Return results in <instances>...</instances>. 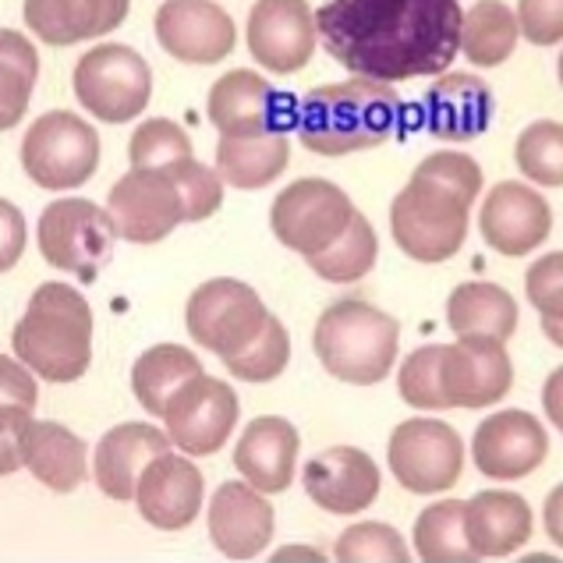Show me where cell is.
I'll return each instance as SVG.
<instances>
[{"instance_id":"1","label":"cell","mask_w":563,"mask_h":563,"mask_svg":"<svg viewBox=\"0 0 563 563\" xmlns=\"http://www.w3.org/2000/svg\"><path fill=\"white\" fill-rule=\"evenodd\" d=\"M461 0H327L316 32L341 68L394 86L446 75L461 54Z\"/></svg>"},{"instance_id":"2","label":"cell","mask_w":563,"mask_h":563,"mask_svg":"<svg viewBox=\"0 0 563 563\" xmlns=\"http://www.w3.org/2000/svg\"><path fill=\"white\" fill-rule=\"evenodd\" d=\"M405 103L394 86L376 78H347L301 96L298 103V139L309 153L347 156L376 150L400 132Z\"/></svg>"},{"instance_id":"3","label":"cell","mask_w":563,"mask_h":563,"mask_svg":"<svg viewBox=\"0 0 563 563\" xmlns=\"http://www.w3.org/2000/svg\"><path fill=\"white\" fill-rule=\"evenodd\" d=\"M19 362L46 383H75L92 362V309L71 284L46 280L11 333Z\"/></svg>"},{"instance_id":"4","label":"cell","mask_w":563,"mask_h":563,"mask_svg":"<svg viewBox=\"0 0 563 563\" xmlns=\"http://www.w3.org/2000/svg\"><path fill=\"white\" fill-rule=\"evenodd\" d=\"M312 347L333 379L351 386H376L390 376L397 362L400 327L376 305L344 298L319 316Z\"/></svg>"},{"instance_id":"5","label":"cell","mask_w":563,"mask_h":563,"mask_svg":"<svg viewBox=\"0 0 563 563\" xmlns=\"http://www.w3.org/2000/svg\"><path fill=\"white\" fill-rule=\"evenodd\" d=\"M468 209L472 202H464L457 191L426 174H411L390 206V234L408 260L446 263L468 238Z\"/></svg>"},{"instance_id":"6","label":"cell","mask_w":563,"mask_h":563,"mask_svg":"<svg viewBox=\"0 0 563 563\" xmlns=\"http://www.w3.org/2000/svg\"><path fill=\"white\" fill-rule=\"evenodd\" d=\"M71 86L96 121L124 124L153 100V71L146 57L124 43H100L78 57Z\"/></svg>"},{"instance_id":"7","label":"cell","mask_w":563,"mask_h":563,"mask_svg":"<svg viewBox=\"0 0 563 563\" xmlns=\"http://www.w3.org/2000/svg\"><path fill=\"white\" fill-rule=\"evenodd\" d=\"M22 167L46 191L82 188L100 167V135L71 110H51L29 124L22 139Z\"/></svg>"},{"instance_id":"8","label":"cell","mask_w":563,"mask_h":563,"mask_svg":"<svg viewBox=\"0 0 563 563\" xmlns=\"http://www.w3.org/2000/svg\"><path fill=\"white\" fill-rule=\"evenodd\" d=\"M40 252L54 269L92 284L114 252V223L107 209L89 199H54L40 217Z\"/></svg>"},{"instance_id":"9","label":"cell","mask_w":563,"mask_h":563,"mask_svg":"<svg viewBox=\"0 0 563 563\" xmlns=\"http://www.w3.org/2000/svg\"><path fill=\"white\" fill-rule=\"evenodd\" d=\"M355 213L358 209L341 185H333L327 178H301L291 181L273 199L269 228L284 249L309 260V255L327 252L347 231Z\"/></svg>"},{"instance_id":"10","label":"cell","mask_w":563,"mask_h":563,"mask_svg":"<svg viewBox=\"0 0 563 563\" xmlns=\"http://www.w3.org/2000/svg\"><path fill=\"white\" fill-rule=\"evenodd\" d=\"M266 319L269 309L263 305V298L245 280L234 277L206 280L202 287L191 291L185 309V327L191 333V341L213 351L220 362L245 351L263 333Z\"/></svg>"},{"instance_id":"11","label":"cell","mask_w":563,"mask_h":563,"mask_svg":"<svg viewBox=\"0 0 563 563\" xmlns=\"http://www.w3.org/2000/svg\"><path fill=\"white\" fill-rule=\"evenodd\" d=\"M394 478L408 493L432 496L457 486L464 472V443L454 426L440 418H408L390 432L386 446Z\"/></svg>"},{"instance_id":"12","label":"cell","mask_w":563,"mask_h":563,"mask_svg":"<svg viewBox=\"0 0 563 563\" xmlns=\"http://www.w3.org/2000/svg\"><path fill=\"white\" fill-rule=\"evenodd\" d=\"M209 124L220 139L238 135H287L298 121V103L273 89L260 71L238 68L220 75L206 100Z\"/></svg>"},{"instance_id":"13","label":"cell","mask_w":563,"mask_h":563,"mask_svg":"<svg viewBox=\"0 0 563 563\" xmlns=\"http://www.w3.org/2000/svg\"><path fill=\"white\" fill-rule=\"evenodd\" d=\"M238 418H241V405L234 386L206 373L188 379L170 397V405L164 411L167 440L191 457L220 454L223 443L231 440Z\"/></svg>"},{"instance_id":"14","label":"cell","mask_w":563,"mask_h":563,"mask_svg":"<svg viewBox=\"0 0 563 563\" xmlns=\"http://www.w3.org/2000/svg\"><path fill=\"white\" fill-rule=\"evenodd\" d=\"M107 217L114 234L132 245H156L185 223V199L178 181L164 170H128L107 196Z\"/></svg>"},{"instance_id":"15","label":"cell","mask_w":563,"mask_h":563,"mask_svg":"<svg viewBox=\"0 0 563 563\" xmlns=\"http://www.w3.org/2000/svg\"><path fill=\"white\" fill-rule=\"evenodd\" d=\"M514 386V365L507 344L486 336H457V344H443L440 390L446 408H489L500 405Z\"/></svg>"},{"instance_id":"16","label":"cell","mask_w":563,"mask_h":563,"mask_svg":"<svg viewBox=\"0 0 563 563\" xmlns=\"http://www.w3.org/2000/svg\"><path fill=\"white\" fill-rule=\"evenodd\" d=\"M249 51L273 75H295L312 60L319 32L309 0H255L249 11Z\"/></svg>"},{"instance_id":"17","label":"cell","mask_w":563,"mask_h":563,"mask_svg":"<svg viewBox=\"0 0 563 563\" xmlns=\"http://www.w3.org/2000/svg\"><path fill=\"white\" fill-rule=\"evenodd\" d=\"M156 40L181 64H220L234 54L238 25L217 0H164L156 11Z\"/></svg>"},{"instance_id":"18","label":"cell","mask_w":563,"mask_h":563,"mask_svg":"<svg viewBox=\"0 0 563 563\" xmlns=\"http://www.w3.org/2000/svg\"><path fill=\"white\" fill-rule=\"evenodd\" d=\"M545 454H550L545 426L532 411L521 408L489 415L472 437L475 468L493 482H518L532 475Z\"/></svg>"},{"instance_id":"19","label":"cell","mask_w":563,"mask_h":563,"mask_svg":"<svg viewBox=\"0 0 563 563\" xmlns=\"http://www.w3.org/2000/svg\"><path fill=\"white\" fill-rule=\"evenodd\" d=\"M478 231L493 252L518 260V255H532L553 234V209L536 188L500 181L482 199Z\"/></svg>"},{"instance_id":"20","label":"cell","mask_w":563,"mask_h":563,"mask_svg":"<svg viewBox=\"0 0 563 563\" xmlns=\"http://www.w3.org/2000/svg\"><path fill=\"white\" fill-rule=\"evenodd\" d=\"M206 482L202 472L181 454H159L139 475L135 504L139 514L159 532H181L202 514Z\"/></svg>"},{"instance_id":"21","label":"cell","mask_w":563,"mask_h":563,"mask_svg":"<svg viewBox=\"0 0 563 563\" xmlns=\"http://www.w3.org/2000/svg\"><path fill=\"white\" fill-rule=\"evenodd\" d=\"M309 500L327 514H362L379 496V468L358 446H330L301 472Z\"/></svg>"},{"instance_id":"22","label":"cell","mask_w":563,"mask_h":563,"mask_svg":"<svg viewBox=\"0 0 563 563\" xmlns=\"http://www.w3.org/2000/svg\"><path fill=\"white\" fill-rule=\"evenodd\" d=\"M273 514L266 493L252 489L249 482H223L209 500V539L231 560H255L273 539Z\"/></svg>"},{"instance_id":"23","label":"cell","mask_w":563,"mask_h":563,"mask_svg":"<svg viewBox=\"0 0 563 563\" xmlns=\"http://www.w3.org/2000/svg\"><path fill=\"white\" fill-rule=\"evenodd\" d=\"M298 429L280 415H260L245 426L234 446V468L252 489L284 493L298 468Z\"/></svg>"},{"instance_id":"24","label":"cell","mask_w":563,"mask_h":563,"mask_svg":"<svg viewBox=\"0 0 563 563\" xmlns=\"http://www.w3.org/2000/svg\"><path fill=\"white\" fill-rule=\"evenodd\" d=\"M426 128L443 142H472L493 124V92L478 75L450 71L440 75L422 96Z\"/></svg>"},{"instance_id":"25","label":"cell","mask_w":563,"mask_h":563,"mask_svg":"<svg viewBox=\"0 0 563 563\" xmlns=\"http://www.w3.org/2000/svg\"><path fill=\"white\" fill-rule=\"evenodd\" d=\"M532 507L510 489H482L464 504V536L478 560H504L532 539Z\"/></svg>"},{"instance_id":"26","label":"cell","mask_w":563,"mask_h":563,"mask_svg":"<svg viewBox=\"0 0 563 563\" xmlns=\"http://www.w3.org/2000/svg\"><path fill=\"white\" fill-rule=\"evenodd\" d=\"M167 450H170L167 432H159L156 426H146V422L114 426L96 443V457H92L96 486L118 504L135 500L142 468H146L150 461H156L159 454H167Z\"/></svg>"},{"instance_id":"27","label":"cell","mask_w":563,"mask_h":563,"mask_svg":"<svg viewBox=\"0 0 563 563\" xmlns=\"http://www.w3.org/2000/svg\"><path fill=\"white\" fill-rule=\"evenodd\" d=\"M132 0H25V25L46 46H75L121 29Z\"/></svg>"},{"instance_id":"28","label":"cell","mask_w":563,"mask_h":563,"mask_svg":"<svg viewBox=\"0 0 563 563\" xmlns=\"http://www.w3.org/2000/svg\"><path fill=\"white\" fill-rule=\"evenodd\" d=\"M86 443L71 429L32 418L22 437V464L54 493H75L86 482Z\"/></svg>"},{"instance_id":"29","label":"cell","mask_w":563,"mask_h":563,"mask_svg":"<svg viewBox=\"0 0 563 563\" xmlns=\"http://www.w3.org/2000/svg\"><path fill=\"white\" fill-rule=\"evenodd\" d=\"M446 323L457 336H486V341L507 344L518 330V301L500 284L468 280L450 291Z\"/></svg>"},{"instance_id":"30","label":"cell","mask_w":563,"mask_h":563,"mask_svg":"<svg viewBox=\"0 0 563 563\" xmlns=\"http://www.w3.org/2000/svg\"><path fill=\"white\" fill-rule=\"evenodd\" d=\"M291 164V142L287 135H238L220 139L217 146V174L223 185L255 191L280 178Z\"/></svg>"},{"instance_id":"31","label":"cell","mask_w":563,"mask_h":563,"mask_svg":"<svg viewBox=\"0 0 563 563\" xmlns=\"http://www.w3.org/2000/svg\"><path fill=\"white\" fill-rule=\"evenodd\" d=\"M199 373L202 362L196 358V351H188L181 344H156L139 355L132 368V390L139 397V405L153 418H164L170 397Z\"/></svg>"},{"instance_id":"32","label":"cell","mask_w":563,"mask_h":563,"mask_svg":"<svg viewBox=\"0 0 563 563\" xmlns=\"http://www.w3.org/2000/svg\"><path fill=\"white\" fill-rule=\"evenodd\" d=\"M521 40L518 14L504 0H478L461 19V54L478 68L504 64Z\"/></svg>"},{"instance_id":"33","label":"cell","mask_w":563,"mask_h":563,"mask_svg":"<svg viewBox=\"0 0 563 563\" xmlns=\"http://www.w3.org/2000/svg\"><path fill=\"white\" fill-rule=\"evenodd\" d=\"M40 78V54L22 32L0 29V132L14 128L29 110Z\"/></svg>"},{"instance_id":"34","label":"cell","mask_w":563,"mask_h":563,"mask_svg":"<svg viewBox=\"0 0 563 563\" xmlns=\"http://www.w3.org/2000/svg\"><path fill=\"white\" fill-rule=\"evenodd\" d=\"M415 553L426 563H475L468 536H464V504L440 500L426 507L415 521Z\"/></svg>"},{"instance_id":"35","label":"cell","mask_w":563,"mask_h":563,"mask_svg":"<svg viewBox=\"0 0 563 563\" xmlns=\"http://www.w3.org/2000/svg\"><path fill=\"white\" fill-rule=\"evenodd\" d=\"M376 255H379V238L373 231V223L362 213H355L347 223V231L336 238L327 252L309 255L305 263L330 284H355L376 266Z\"/></svg>"},{"instance_id":"36","label":"cell","mask_w":563,"mask_h":563,"mask_svg":"<svg viewBox=\"0 0 563 563\" xmlns=\"http://www.w3.org/2000/svg\"><path fill=\"white\" fill-rule=\"evenodd\" d=\"M128 159L135 170H170L185 159H196V150H191V139L181 124L150 118L135 128L132 142H128Z\"/></svg>"},{"instance_id":"37","label":"cell","mask_w":563,"mask_h":563,"mask_svg":"<svg viewBox=\"0 0 563 563\" xmlns=\"http://www.w3.org/2000/svg\"><path fill=\"white\" fill-rule=\"evenodd\" d=\"M518 170L542 188H563V124L532 121L514 146Z\"/></svg>"},{"instance_id":"38","label":"cell","mask_w":563,"mask_h":563,"mask_svg":"<svg viewBox=\"0 0 563 563\" xmlns=\"http://www.w3.org/2000/svg\"><path fill=\"white\" fill-rule=\"evenodd\" d=\"M287 362H291V336H287L280 319L269 312L263 333L245 351L223 358V368L241 383H269L284 373Z\"/></svg>"},{"instance_id":"39","label":"cell","mask_w":563,"mask_h":563,"mask_svg":"<svg viewBox=\"0 0 563 563\" xmlns=\"http://www.w3.org/2000/svg\"><path fill=\"white\" fill-rule=\"evenodd\" d=\"M333 556L341 563H408L411 550L394 525L358 521L347 532H341V539L333 545Z\"/></svg>"},{"instance_id":"40","label":"cell","mask_w":563,"mask_h":563,"mask_svg":"<svg viewBox=\"0 0 563 563\" xmlns=\"http://www.w3.org/2000/svg\"><path fill=\"white\" fill-rule=\"evenodd\" d=\"M440 362L443 344H426L405 358L397 373V390L405 397V405L418 411H446V397L440 390Z\"/></svg>"},{"instance_id":"41","label":"cell","mask_w":563,"mask_h":563,"mask_svg":"<svg viewBox=\"0 0 563 563\" xmlns=\"http://www.w3.org/2000/svg\"><path fill=\"white\" fill-rule=\"evenodd\" d=\"M170 174L174 181L181 188L185 199V223H199L206 217H213L217 209L223 206V181L213 167L199 164V159H185V164L164 170Z\"/></svg>"},{"instance_id":"42","label":"cell","mask_w":563,"mask_h":563,"mask_svg":"<svg viewBox=\"0 0 563 563\" xmlns=\"http://www.w3.org/2000/svg\"><path fill=\"white\" fill-rule=\"evenodd\" d=\"M525 295L539 309L542 323H563V252L539 255L528 266Z\"/></svg>"},{"instance_id":"43","label":"cell","mask_w":563,"mask_h":563,"mask_svg":"<svg viewBox=\"0 0 563 563\" xmlns=\"http://www.w3.org/2000/svg\"><path fill=\"white\" fill-rule=\"evenodd\" d=\"M415 174H426V178L446 185L450 191H457L464 202H475L482 191V167L468 153H457V150L429 153L422 164L415 167Z\"/></svg>"},{"instance_id":"44","label":"cell","mask_w":563,"mask_h":563,"mask_svg":"<svg viewBox=\"0 0 563 563\" xmlns=\"http://www.w3.org/2000/svg\"><path fill=\"white\" fill-rule=\"evenodd\" d=\"M518 29L528 43L556 46L563 43V0H518Z\"/></svg>"},{"instance_id":"45","label":"cell","mask_w":563,"mask_h":563,"mask_svg":"<svg viewBox=\"0 0 563 563\" xmlns=\"http://www.w3.org/2000/svg\"><path fill=\"white\" fill-rule=\"evenodd\" d=\"M32 422V411L19 405H0V475L22 468V437Z\"/></svg>"},{"instance_id":"46","label":"cell","mask_w":563,"mask_h":563,"mask_svg":"<svg viewBox=\"0 0 563 563\" xmlns=\"http://www.w3.org/2000/svg\"><path fill=\"white\" fill-rule=\"evenodd\" d=\"M40 386L36 376L29 373L22 362L0 355V405H19V408H36Z\"/></svg>"},{"instance_id":"47","label":"cell","mask_w":563,"mask_h":563,"mask_svg":"<svg viewBox=\"0 0 563 563\" xmlns=\"http://www.w3.org/2000/svg\"><path fill=\"white\" fill-rule=\"evenodd\" d=\"M25 252V217L22 209L0 199V273H8Z\"/></svg>"},{"instance_id":"48","label":"cell","mask_w":563,"mask_h":563,"mask_svg":"<svg viewBox=\"0 0 563 563\" xmlns=\"http://www.w3.org/2000/svg\"><path fill=\"white\" fill-rule=\"evenodd\" d=\"M542 408H545V418H550V426H556L563 432V365L553 368L550 376H545V386H542Z\"/></svg>"},{"instance_id":"49","label":"cell","mask_w":563,"mask_h":563,"mask_svg":"<svg viewBox=\"0 0 563 563\" xmlns=\"http://www.w3.org/2000/svg\"><path fill=\"white\" fill-rule=\"evenodd\" d=\"M542 525H545V536H550V542H556L563 550V482H560V486H553V493L545 496Z\"/></svg>"},{"instance_id":"50","label":"cell","mask_w":563,"mask_h":563,"mask_svg":"<svg viewBox=\"0 0 563 563\" xmlns=\"http://www.w3.org/2000/svg\"><path fill=\"white\" fill-rule=\"evenodd\" d=\"M273 563H284V560H309V563H323L327 553L316 550V545H284V550H277L269 556Z\"/></svg>"},{"instance_id":"51","label":"cell","mask_w":563,"mask_h":563,"mask_svg":"<svg viewBox=\"0 0 563 563\" xmlns=\"http://www.w3.org/2000/svg\"><path fill=\"white\" fill-rule=\"evenodd\" d=\"M542 333L550 336L556 347H563V323H542Z\"/></svg>"},{"instance_id":"52","label":"cell","mask_w":563,"mask_h":563,"mask_svg":"<svg viewBox=\"0 0 563 563\" xmlns=\"http://www.w3.org/2000/svg\"><path fill=\"white\" fill-rule=\"evenodd\" d=\"M556 75H560V86H563V54H560V60H556Z\"/></svg>"}]
</instances>
